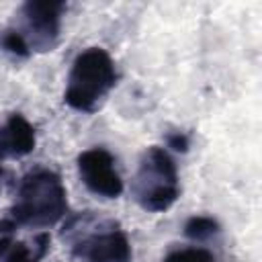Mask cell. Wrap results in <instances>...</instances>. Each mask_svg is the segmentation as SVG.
<instances>
[{"instance_id":"cell-4","label":"cell","mask_w":262,"mask_h":262,"mask_svg":"<svg viewBox=\"0 0 262 262\" xmlns=\"http://www.w3.org/2000/svg\"><path fill=\"white\" fill-rule=\"evenodd\" d=\"M78 172L86 188L104 199H117L123 192V180L117 172L115 158L104 147H90L78 158Z\"/></svg>"},{"instance_id":"cell-1","label":"cell","mask_w":262,"mask_h":262,"mask_svg":"<svg viewBox=\"0 0 262 262\" xmlns=\"http://www.w3.org/2000/svg\"><path fill=\"white\" fill-rule=\"evenodd\" d=\"M115 84L117 68L113 57L100 47H90L74 59L63 100L76 111L92 113L100 106Z\"/></svg>"},{"instance_id":"cell-3","label":"cell","mask_w":262,"mask_h":262,"mask_svg":"<svg viewBox=\"0 0 262 262\" xmlns=\"http://www.w3.org/2000/svg\"><path fill=\"white\" fill-rule=\"evenodd\" d=\"M133 190L147 211H166L178 199L176 164L164 147H149L143 154Z\"/></svg>"},{"instance_id":"cell-10","label":"cell","mask_w":262,"mask_h":262,"mask_svg":"<svg viewBox=\"0 0 262 262\" xmlns=\"http://www.w3.org/2000/svg\"><path fill=\"white\" fill-rule=\"evenodd\" d=\"M170 145H172L174 149L184 151V149H186V145H188V141H186V137H184V135L176 133V135H172V137H170Z\"/></svg>"},{"instance_id":"cell-8","label":"cell","mask_w":262,"mask_h":262,"mask_svg":"<svg viewBox=\"0 0 262 262\" xmlns=\"http://www.w3.org/2000/svg\"><path fill=\"white\" fill-rule=\"evenodd\" d=\"M164 262H215V258L203 248H182L170 252L164 258Z\"/></svg>"},{"instance_id":"cell-5","label":"cell","mask_w":262,"mask_h":262,"mask_svg":"<svg viewBox=\"0 0 262 262\" xmlns=\"http://www.w3.org/2000/svg\"><path fill=\"white\" fill-rule=\"evenodd\" d=\"M82 262H129L131 246L123 231L111 229L84 239L78 248Z\"/></svg>"},{"instance_id":"cell-6","label":"cell","mask_w":262,"mask_h":262,"mask_svg":"<svg viewBox=\"0 0 262 262\" xmlns=\"http://www.w3.org/2000/svg\"><path fill=\"white\" fill-rule=\"evenodd\" d=\"M61 8L63 6L57 2H29L25 6L29 29L35 31V43L51 47V39L57 35L59 29Z\"/></svg>"},{"instance_id":"cell-2","label":"cell","mask_w":262,"mask_h":262,"mask_svg":"<svg viewBox=\"0 0 262 262\" xmlns=\"http://www.w3.org/2000/svg\"><path fill=\"white\" fill-rule=\"evenodd\" d=\"M66 209V188L59 176L51 170H35L23 178L12 215L23 225L45 227L59 221Z\"/></svg>"},{"instance_id":"cell-7","label":"cell","mask_w":262,"mask_h":262,"mask_svg":"<svg viewBox=\"0 0 262 262\" xmlns=\"http://www.w3.org/2000/svg\"><path fill=\"white\" fill-rule=\"evenodd\" d=\"M217 231V221L213 217H207V215H199V217H190L184 225V233L190 237V239H207L211 237L213 233Z\"/></svg>"},{"instance_id":"cell-9","label":"cell","mask_w":262,"mask_h":262,"mask_svg":"<svg viewBox=\"0 0 262 262\" xmlns=\"http://www.w3.org/2000/svg\"><path fill=\"white\" fill-rule=\"evenodd\" d=\"M2 47L6 51H10V53H16V55H27L29 53L27 51L29 43H27V39L18 31H6L2 35Z\"/></svg>"}]
</instances>
